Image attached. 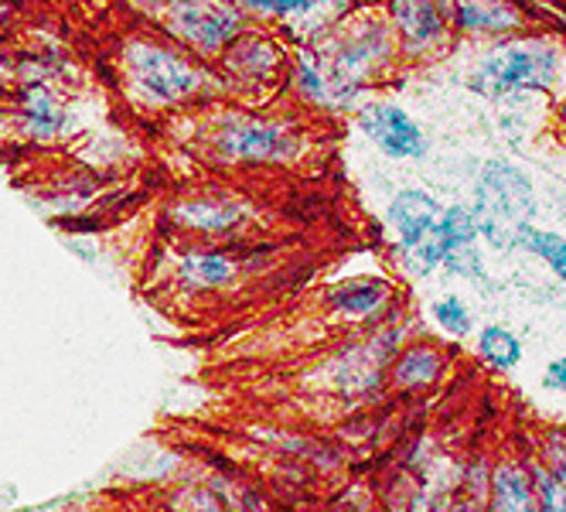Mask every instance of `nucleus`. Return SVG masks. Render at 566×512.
<instances>
[{"instance_id":"19","label":"nucleus","mask_w":566,"mask_h":512,"mask_svg":"<svg viewBox=\"0 0 566 512\" xmlns=\"http://www.w3.org/2000/svg\"><path fill=\"white\" fill-rule=\"evenodd\" d=\"M443 363H448V356H443L437 345H427V342L407 345L392 363V383L399 389H423L440 379Z\"/></svg>"},{"instance_id":"20","label":"nucleus","mask_w":566,"mask_h":512,"mask_svg":"<svg viewBox=\"0 0 566 512\" xmlns=\"http://www.w3.org/2000/svg\"><path fill=\"white\" fill-rule=\"evenodd\" d=\"M492 512H539L533 476L515 461H505L492 476Z\"/></svg>"},{"instance_id":"14","label":"nucleus","mask_w":566,"mask_h":512,"mask_svg":"<svg viewBox=\"0 0 566 512\" xmlns=\"http://www.w3.org/2000/svg\"><path fill=\"white\" fill-rule=\"evenodd\" d=\"M440 243H443V263L440 270L458 273V278L471 281V284H484V257H481V236H478V222L471 216V206L464 202H451L443 206L440 222Z\"/></svg>"},{"instance_id":"24","label":"nucleus","mask_w":566,"mask_h":512,"mask_svg":"<svg viewBox=\"0 0 566 512\" xmlns=\"http://www.w3.org/2000/svg\"><path fill=\"white\" fill-rule=\"evenodd\" d=\"M18 79V52L0 45V96H4L11 90V83Z\"/></svg>"},{"instance_id":"25","label":"nucleus","mask_w":566,"mask_h":512,"mask_svg":"<svg viewBox=\"0 0 566 512\" xmlns=\"http://www.w3.org/2000/svg\"><path fill=\"white\" fill-rule=\"evenodd\" d=\"M18 28V0H0V45L8 42Z\"/></svg>"},{"instance_id":"27","label":"nucleus","mask_w":566,"mask_h":512,"mask_svg":"<svg viewBox=\"0 0 566 512\" xmlns=\"http://www.w3.org/2000/svg\"><path fill=\"white\" fill-rule=\"evenodd\" d=\"M352 8H382V0H348Z\"/></svg>"},{"instance_id":"6","label":"nucleus","mask_w":566,"mask_h":512,"mask_svg":"<svg viewBox=\"0 0 566 512\" xmlns=\"http://www.w3.org/2000/svg\"><path fill=\"white\" fill-rule=\"evenodd\" d=\"M471 216L478 222L481 243L505 253L518 247V236L536 219L533 178L512 161H489L474 178Z\"/></svg>"},{"instance_id":"28","label":"nucleus","mask_w":566,"mask_h":512,"mask_svg":"<svg viewBox=\"0 0 566 512\" xmlns=\"http://www.w3.org/2000/svg\"><path fill=\"white\" fill-rule=\"evenodd\" d=\"M471 512H474V509H471Z\"/></svg>"},{"instance_id":"26","label":"nucleus","mask_w":566,"mask_h":512,"mask_svg":"<svg viewBox=\"0 0 566 512\" xmlns=\"http://www.w3.org/2000/svg\"><path fill=\"white\" fill-rule=\"evenodd\" d=\"M543 383H546V389H556V393H563V397H566V356H559V359H553L546 366Z\"/></svg>"},{"instance_id":"23","label":"nucleus","mask_w":566,"mask_h":512,"mask_svg":"<svg viewBox=\"0 0 566 512\" xmlns=\"http://www.w3.org/2000/svg\"><path fill=\"white\" fill-rule=\"evenodd\" d=\"M430 318L437 322L440 332H448L454 338H461V335H468L474 328V314H471V307L458 294H440V297H433L430 301Z\"/></svg>"},{"instance_id":"11","label":"nucleus","mask_w":566,"mask_h":512,"mask_svg":"<svg viewBox=\"0 0 566 512\" xmlns=\"http://www.w3.org/2000/svg\"><path fill=\"white\" fill-rule=\"evenodd\" d=\"M355 127L386 157V161L417 165L430 154V137H427L423 124L396 100L366 96L355 106Z\"/></svg>"},{"instance_id":"3","label":"nucleus","mask_w":566,"mask_h":512,"mask_svg":"<svg viewBox=\"0 0 566 512\" xmlns=\"http://www.w3.org/2000/svg\"><path fill=\"white\" fill-rule=\"evenodd\" d=\"M311 49L317 52L321 65L328 69L332 83L338 86L352 113L402 62L399 42L382 8H352L317 42H311Z\"/></svg>"},{"instance_id":"7","label":"nucleus","mask_w":566,"mask_h":512,"mask_svg":"<svg viewBox=\"0 0 566 512\" xmlns=\"http://www.w3.org/2000/svg\"><path fill=\"white\" fill-rule=\"evenodd\" d=\"M140 21L206 62H216L232 38L250 24L235 0H157L140 11Z\"/></svg>"},{"instance_id":"4","label":"nucleus","mask_w":566,"mask_h":512,"mask_svg":"<svg viewBox=\"0 0 566 512\" xmlns=\"http://www.w3.org/2000/svg\"><path fill=\"white\" fill-rule=\"evenodd\" d=\"M566 83V52L553 38H499L471 72L468 90L484 100H512L522 93H556Z\"/></svg>"},{"instance_id":"22","label":"nucleus","mask_w":566,"mask_h":512,"mask_svg":"<svg viewBox=\"0 0 566 512\" xmlns=\"http://www.w3.org/2000/svg\"><path fill=\"white\" fill-rule=\"evenodd\" d=\"M518 247L525 253L539 257L556 278L566 288V236L563 232H549V229H536V226H525L518 236Z\"/></svg>"},{"instance_id":"10","label":"nucleus","mask_w":566,"mask_h":512,"mask_svg":"<svg viewBox=\"0 0 566 512\" xmlns=\"http://www.w3.org/2000/svg\"><path fill=\"white\" fill-rule=\"evenodd\" d=\"M256 219V206L250 195H242L232 185L206 181L181 191L168 202L165 222L185 236L206 243H229L239 232H247Z\"/></svg>"},{"instance_id":"2","label":"nucleus","mask_w":566,"mask_h":512,"mask_svg":"<svg viewBox=\"0 0 566 512\" xmlns=\"http://www.w3.org/2000/svg\"><path fill=\"white\" fill-rule=\"evenodd\" d=\"M188 127L185 147L201 165L216 171H287L301 168L314 147V134L301 109L270 106H242L216 103L181 116Z\"/></svg>"},{"instance_id":"12","label":"nucleus","mask_w":566,"mask_h":512,"mask_svg":"<svg viewBox=\"0 0 566 512\" xmlns=\"http://www.w3.org/2000/svg\"><path fill=\"white\" fill-rule=\"evenodd\" d=\"M235 4L250 24L276 31L291 49L317 42L352 11L348 0H235Z\"/></svg>"},{"instance_id":"21","label":"nucleus","mask_w":566,"mask_h":512,"mask_svg":"<svg viewBox=\"0 0 566 512\" xmlns=\"http://www.w3.org/2000/svg\"><path fill=\"white\" fill-rule=\"evenodd\" d=\"M478 356L489 369L509 373V369H515L522 363V342L505 325H484L478 332Z\"/></svg>"},{"instance_id":"13","label":"nucleus","mask_w":566,"mask_h":512,"mask_svg":"<svg viewBox=\"0 0 566 512\" xmlns=\"http://www.w3.org/2000/svg\"><path fill=\"white\" fill-rule=\"evenodd\" d=\"M402 62L437 59L451 42V0H382Z\"/></svg>"},{"instance_id":"8","label":"nucleus","mask_w":566,"mask_h":512,"mask_svg":"<svg viewBox=\"0 0 566 512\" xmlns=\"http://www.w3.org/2000/svg\"><path fill=\"white\" fill-rule=\"evenodd\" d=\"M78 130V113L69 90L45 79H14L4 93V134L28 147H59Z\"/></svg>"},{"instance_id":"1","label":"nucleus","mask_w":566,"mask_h":512,"mask_svg":"<svg viewBox=\"0 0 566 512\" xmlns=\"http://www.w3.org/2000/svg\"><path fill=\"white\" fill-rule=\"evenodd\" d=\"M113 86L140 121H181L222 103L212 62L191 55L147 21L127 28L113 45Z\"/></svg>"},{"instance_id":"16","label":"nucleus","mask_w":566,"mask_h":512,"mask_svg":"<svg viewBox=\"0 0 566 512\" xmlns=\"http://www.w3.org/2000/svg\"><path fill=\"white\" fill-rule=\"evenodd\" d=\"M451 28L468 38H505L522 28L512 0H451Z\"/></svg>"},{"instance_id":"15","label":"nucleus","mask_w":566,"mask_h":512,"mask_svg":"<svg viewBox=\"0 0 566 512\" xmlns=\"http://www.w3.org/2000/svg\"><path fill=\"white\" fill-rule=\"evenodd\" d=\"M103 181L96 171L78 168V171H65V175H52L45 185L34 188V202L45 206L49 216L59 219H75L83 216L90 206L103 202Z\"/></svg>"},{"instance_id":"5","label":"nucleus","mask_w":566,"mask_h":512,"mask_svg":"<svg viewBox=\"0 0 566 512\" xmlns=\"http://www.w3.org/2000/svg\"><path fill=\"white\" fill-rule=\"evenodd\" d=\"M291 45L270 28L247 24L222 55L212 62L222 100L242 106H270L283 100V83H287Z\"/></svg>"},{"instance_id":"9","label":"nucleus","mask_w":566,"mask_h":512,"mask_svg":"<svg viewBox=\"0 0 566 512\" xmlns=\"http://www.w3.org/2000/svg\"><path fill=\"white\" fill-rule=\"evenodd\" d=\"M443 202L420 185L399 188L386 206V229L392 232V253L413 278H430L443 263L440 222Z\"/></svg>"},{"instance_id":"17","label":"nucleus","mask_w":566,"mask_h":512,"mask_svg":"<svg viewBox=\"0 0 566 512\" xmlns=\"http://www.w3.org/2000/svg\"><path fill=\"white\" fill-rule=\"evenodd\" d=\"M325 304L332 314L348 322H369L392 304V284L386 278H348L328 288Z\"/></svg>"},{"instance_id":"18","label":"nucleus","mask_w":566,"mask_h":512,"mask_svg":"<svg viewBox=\"0 0 566 512\" xmlns=\"http://www.w3.org/2000/svg\"><path fill=\"white\" fill-rule=\"evenodd\" d=\"M175 273L188 291H222L239 278V263L226 247H195L178 260Z\"/></svg>"}]
</instances>
